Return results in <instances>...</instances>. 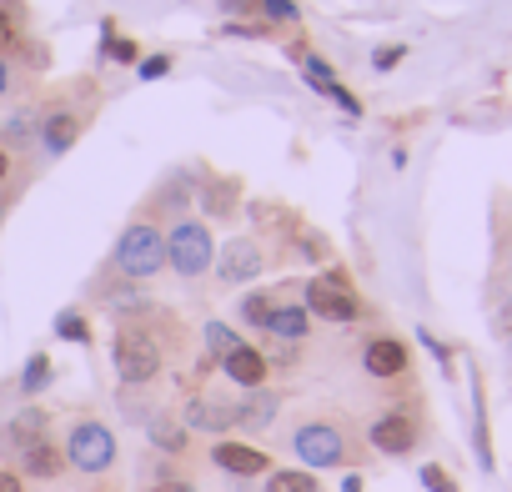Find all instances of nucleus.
I'll return each mask as SVG.
<instances>
[{"label":"nucleus","mask_w":512,"mask_h":492,"mask_svg":"<svg viewBox=\"0 0 512 492\" xmlns=\"http://www.w3.org/2000/svg\"><path fill=\"white\" fill-rule=\"evenodd\" d=\"M111 267H116L126 282H151L156 272H166V231H161L156 221L136 216V221L116 236Z\"/></svg>","instance_id":"f257e3e1"},{"label":"nucleus","mask_w":512,"mask_h":492,"mask_svg":"<svg viewBox=\"0 0 512 492\" xmlns=\"http://www.w3.org/2000/svg\"><path fill=\"white\" fill-rule=\"evenodd\" d=\"M302 307L317 322H332V327H347V322L362 317V297H357V287H352V277L342 267H327L322 277H312L302 287Z\"/></svg>","instance_id":"f03ea898"},{"label":"nucleus","mask_w":512,"mask_h":492,"mask_svg":"<svg viewBox=\"0 0 512 492\" xmlns=\"http://www.w3.org/2000/svg\"><path fill=\"white\" fill-rule=\"evenodd\" d=\"M161 347H156V337L146 332V327H136V322H126V327H116V337H111V367H116V377L126 382V387H146V382H156L161 377Z\"/></svg>","instance_id":"7ed1b4c3"},{"label":"nucleus","mask_w":512,"mask_h":492,"mask_svg":"<svg viewBox=\"0 0 512 492\" xmlns=\"http://www.w3.org/2000/svg\"><path fill=\"white\" fill-rule=\"evenodd\" d=\"M216 262V241H211V226L206 221H191L181 216L171 231H166V267L181 277V282H196L206 277Z\"/></svg>","instance_id":"20e7f679"},{"label":"nucleus","mask_w":512,"mask_h":492,"mask_svg":"<svg viewBox=\"0 0 512 492\" xmlns=\"http://www.w3.org/2000/svg\"><path fill=\"white\" fill-rule=\"evenodd\" d=\"M66 467H76V472H86V477L111 472V467H116V432H111L106 422H96V417L76 422V427L66 432Z\"/></svg>","instance_id":"39448f33"},{"label":"nucleus","mask_w":512,"mask_h":492,"mask_svg":"<svg viewBox=\"0 0 512 492\" xmlns=\"http://www.w3.org/2000/svg\"><path fill=\"white\" fill-rule=\"evenodd\" d=\"M292 452L307 462V467H347V457H352V447H347V432L337 427V422H302L297 432H292Z\"/></svg>","instance_id":"423d86ee"},{"label":"nucleus","mask_w":512,"mask_h":492,"mask_svg":"<svg viewBox=\"0 0 512 492\" xmlns=\"http://www.w3.org/2000/svg\"><path fill=\"white\" fill-rule=\"evenodd\" d=\"M216 277L226 282V287H246V282H256L267 272V252H262V241L256 236H231L221 252H216Z\"/></svg>","instance_id":"0eeeda50"},{"label":"nucleus","mask_w":512,"mask_h":492,"mask_svg":"<svg viewBox=\"0 0 512 492\" xmlns=\"http://www.w3.org/2000/svg\"><path fill=\"white\" fill-rule=\"evenodd\" d=\"M367 442H372L382 457H407V452L417 447V417H412V412H382V417H372Z\"/></svg>","instance_id":"6e6552de"},{"label":"nucleus","mask_w":512,"mask_h":492,"mask_svg":"<svg viewBox=\"0 0 512 492\" xmlns=\"http://www.w3.org/2000/svg\"><path fill=\"white\" fill-rule=\"evenodd\" d=\"M221 372H226V382H236L241 392H251V387H267V377H272V362H267V352L262 347H251V342H236L221 362H216Z\"/></svg>","instance_id":"1a4fd4ad"},{"label":"nucleus","mask_w":512,"mask_h":492,"mask_svg":"<svg viewBox=\"0 0 512 492\" xmlns=\"http://www.w3.org/2000/svg\"><path fill=\"white\" fill-rule=\"evenodd\" d=\"M211 462H216L226 477H267V472H272V457H267L262 447L231 442V437H221V442L211 447Z\"/></svg>","instance_id":"9d476101"},{"label":"nucleus","mask_w":512,"mask_h":492,"mask_svg":"<svg viewBox=\"0 0 512 492\" xmlns=\"http://www.w3.org/2000/svg\"><path fill=\"white\" fill-rule=\"evenodd\" d=\"M407 342L402 337H372L362 347V372L377 377V382H392V377H407Z\"/></svg>","instance_id":"9b49d317"},{"label":"nucleus","mask_w":512,"mask_h":492,"mask_svg":"<svg viewBox=\"0 0 512 492\" xmlns=\"http://www.w3.org/2000/svg\"><path fill=\"white\" fill-rule=\"evenodd\" d=\"M81 131H86V116H76L71 106H56V111H46L41 116V151L46 156H66L76 141H81Z\"/></svg>","instance_id":"f8f14e48"},{"label":"nucleus","mask_w":512,"mask_h":492,"mask_svg":"<svg viewBox=\"0 0 512 492\" xmlns=\"http://www.w3.org/2000/svg\"><path fill=\"white\" fill-rule=\"evenodd\" d=\"M181 422L191 427V432H231L236 427V407L231 402H221V397H206V392H196L191 402H186V412H181Z\"/></svg>","instance_id":"ddd939ff"},{"label":"nucleus","mask_w":512,"mask_h":492,"mask_svg":"<svg viewBox=\"0 0 512 492\" xmlns=\"http://www.w3.org/2000/svg\"><path fill=\"white\" fill-rule=\"evenodd\" d=\"M196 201H201V216L231 221L236 206H241V181H236V176H206V181L196 186Z\"/></svg>","instance_id":"4468645a"},{"label":"nucleus","mask_w":512,"mask_h":492,"mask_svg":"<svg viewBox=\"0 0 512 492\" xmlns=\"http://www.w3.org/2000/svg\"><path fill=\"white\" fill-rule=\"evenodd\" d=\"M231 407H236V427L262 432V427H272V422H277L282 397H277L272 387H251V392H241V402H231Z\"/></svg>","instance_id":"2eb2a0df"},{"label":"nucleus","mask_w":512,"mask_h":492,"mask_svg":"<svg viewBox=\"0 0 512 492\" xmlns=\"http://www.w3.org/2000/svg\"><path fill=\"white\" fill-rule=\"evenodd\" d=\"M262 332H272L277 342H307V332H312V312H307L302 302H277Z\"/></svg>","instance_id":"dca6fc26"},{"label":"nucleus","mask_w":512,"mask_h":492,"mask_svg":"<svg viewBox=\"0 0 512 492\" xmlns=\"http://www.w3.org/2000/svg\"><path fill=\"white\" fill-rule=\"evenodd\" d=\"M46 427H51V417H46L41 407H26V412H16V417H11V427L0 432V442H6V447L21 457L31 442H41V437H46Z\"/></svg>","instance_id":"f3484780"},{"label":"nucleus","mask_w":512,"mask_h":492,"mask_svg":"<svg viewBox=\"0 0 512 492\" xmlns=\"http://www.w3.org/2000/svg\"><path fill=\"white\" fill-rule=\"evenodd\" d=\"M21 472H26V477H36V482H51V477H61V472H66V452H61V447H51V442L41 437V442H31V447L21 452Z\"/></svg>","instance_id":"a211bd4d"},{"label":"nucleus","mask_w":512,"mask_h":492,"mask_svg":"<svg viewBox=\"0 0 512 492\" xmlns=\"http://www.w3.org/2000/svg\"><path fill=\"white\" fill-rule=\"evenodd\" d=\"M262 492H322V487H317V477L307 467H277V472H267Z\"/></svg>","instance_id":"6ab92c4d"},{"label":"nucleus","mask_w":512,"mask_h":492,"mask_svg":"<svg viewBox=\"0 0 512 492\" xmlns=\"http://www.w3.org/2000/svg\"><path fill=\"white\" fill-rule=\"evenodd\" d=\"M51 377H56L51 357H46V352H31V357H26V367H21V392H26V397H36V392H46V387H51Z\"/></svg>","instance_id":"aec40b11"},{"label":"nucleus","mask_w":512,"mask_h":492,"mask_svg":"<svg viewBox=\"0 0 512 492\" xmlns=\"http://www.w3.org/2000/svg\"><path fill=\"white\" fill-rule=\"evenodd\" d=\"M472 437H477V462L492 472V442H487V397H482V382H472Z\"/></svg>","instance_id":"412c9836"},{"label":"nucleus","mask_w":512,"mask_h":492,"mask_svg":"<svg viewBox=\"0 0 512 492\" xmlns=\"http://www.w3.org/2000/svg\"><path fill=\"white\" fill-rule=\"evenodd\" d=\"M272 307H277V292H267V287H256V292H246L241 297V322L246 327H267V317H272Z\"/></svg>","instance_id":"4be33fe9"},{"label":"nucleus","mask_w":512,"mask_h":492,"mask_svg":"<svg viewBox=\"0 0 512 492\" xmlns=\"http://www.w3.org/2000/svg\"><path fill=\"white\" fill-rule=\"evenodd\" d=\"M196 196V176L191 171H171V181L161 186V196H156V206H171V211H186V201Z\"/></svg>","instance_id":"5701e85b"},{"label":"nucleus","mask_w":512,"mask_h":492,"mask_svg":"<svg viewBox=\"0 0 512 492\" xmlns=\"http://www.w3.org/2000/svg\"><path fill=\"white\" fill-rule=\"evenodd\" d=\"M51 332H56L61 342H76V347H86V342H91V322H86V312H76V307H66V312H56V322H51Z\"/></svg>","instance_id":"b1692460"},{"label":"nucleus","mask_w":512,"mask_h":492,"mask_svg":"<svg viewBox=\"0 0 512 492\" xmlns=\"http://www.w3.org/2000/svg\"><path fill=\"white\" fill-rule=\"evenodd\" d=\"M146 437H151L161 452H171V457H181V452H186V427H181V422H171V417H156V422L146 427Z\"/></svg>","instance_id":"393cba45"},{"label":"nucleus","mask_w":512,"mask_h":492,"mask_svg":"<svg viewBox=\"0 0 512 492\" xmlns=\"http://www.w3.org/2000/svg\"><path fill=\"white\" fill-rule=\"evenodd\" d=\"M21 6L16 0H0V56H11L16 46H21Z\"/></svg>","instance_id":"a878e982"},{"label":"nucleus","mask_w":512,"mask_h":492,"mask_svg":"<svg viewBox=\"0 0 512 492\" xmlns=\"http://www.w3.org/2000/svg\"><path fill=\"white\" fill-rule=\"evenodd\" d=\"M36 131H41V121H36V111H21V116H11L6 126H0V146H26V141H36Z\"/></svg>","instance_id":"bb28decb"},{"label":"nucleus","mask_w":512,"mask_h":492,"mask_svg":"<svg viewBox=\"0 0 512 492\" xmlns=\"http://www.w3.org/2000/svg\"><path fill=\"white\" fill-rule=\"evenodd\" d=\"M297 66H302V81H307V86H312L317 96H322V91H327V86L337 81L332 61H322V56H312V51H302V56H297Z\"/></svg>","instance_id":"cd10ccee"},{"label":"nucleus","mask_w":512,"mask_h":492,"mask_svg":"<svg viewBox=\"0 0 512 492\" xmlns=\"http://www.w3.org/2000/svg\"><path fill=\"white\" fill-rule=\"evenodd\" d=\"M201 342H206V357H211V362H221L241 337H236V327H226V322H206V327H201Z\"/></svg>","instance_id":"c85d7f7f"},{"label":"nucleus","mask_w":512,"mask_h":492,"mask_svg":"<svg viewBox=\"0 0 512 492\" xmlns=\"http://www.w3.org/2000/svg\"><path fill=\"white\" fill-rule=\"evenodd\" d=\"M256 11L267 16V26H297V21H302L297 0H256Z\"/></svg>","instance_id":"c756f323"},{"label":"nucleus","mask_w":512,"mask_h":492,"mask_svg":"<svg viewBox=\"0 0 512 492\" xmlns=\"http://www.w3.org/2000/svg\"><path fill=\"white\" fill-rule=\"evenodd\" d=\"M221 36L226 41H267V36H277V26H267V21H226Z\"/></svg>","instance_id":"7c9ffc66"},{"label":"nucleus","mask_w":512,"mask_h":492,"mask_svg":"<svg viewBox=\"0 0 512 492\" xmlns=\"http://www.w3.org/2000/svg\"><path fill=\"white\" fill-rule=\"evenodd\" d=\"M297 257H302V262H327L332 246H327V236H317V231H297Z\"/></svg>","instance_id":"2f4dec72"},{"label":"nucleus","mask_w":512,"mask_h":492,"mask_svg":"<svg viewBox=\"0 0 512 492\" xmlns=\"http://www.w3.org/2000/svg\"><path fill=\"white\" fill-rule=\"evenodd\" d=\"M171 66H176V61H171L166 51H156V56H141V61H136V76H141V81H166Z\"/></svg>","instance_id":"473e14b6"},{"label":"nucleus","mask_w":512,"mask_h":492,"mask_svg":"<svg viewBox=\"0 0 512 492\" xmlns=\"http://www.w3.org/2000/svg\"><path fill=\"white\" fill-rule=\"evenodd\" d=\"M417 477H422V487H427V492H462V487L437 467V462H422V472H417Z\"/></svg>","instance_id":"72a5a7b5"},{"label":"nucleus","mask_w":512,"mask_h":492,"mask_svg":"<svg viewBox=\"0 0 512 492\" xmlns=\"http://www.w3.org/2000/svg\"><path fill=\"white\" fill-rule=\"evenodd\" d=\"M106 61H116V66H136V61H141V51H136V41H131V36H116V41H111V51H106Z\"/></svg>","instance_id":"f704fd0d"},{"label":"nucleus","mask_w":512,"mask_h":492,"mask_svg":"<svg viewBox=\"0 0 512 492\" xmlns=\"http://www.w3.org/2000/svg\"><path fill=\"white\" fill-rule=\"evenodd\" d=\"M407 61V46H377L372 51V71H392V66H402Z\"/></svg>","instance_id":"c9c22d12"},{"label":"nucleus","mask_w":512,"mask_h":492,"mask_svg":"<svg viewBox=\"0 0 512 492\" xmlns=\"http://www.w3.org/2000/svg\"><path fill=\"white\" fill-rule=\"evenodd\" d=\"M322 96H327V101H337V106H342L347 116H362V101H357V96H352V91H347L342 81H332V86H327Z\"/></svg>","instance_id":"e433bc0d"},{"label":"nucleus","mask_w":512,"mask_h":492,"mask_svg":"<svg viewBox=\"0 0 512 492\" xmlns=\"http://www.w3.org/2000/svg\"><path fill=\"white\" fill-rule=\"evenodd\" d=\"M417 342H422V347H427V352H432V357L442 362V372H452V352H447V347H442V342H437L432 332H417Z\"/></svg>","instance_id":"4c0bfd02"},{"label":"nucleus","mask_w":512,"mask_h":492,"mask_svg":"<svg viewBox=\"0 0 512 492\" xmlns=\"http://www.w3.org/2000/svg\"><path fill=\"white\" fill-rule=\"evenodd\" d=\"M11 86H16V66H11V56H0V101L11 96Z\"/></svg>","instance_id":"58836bf2"},{"label":"nucleus","mask_w":512,"mask_h":492,"mask_svg":"<svg viewBox=\"0 0 512 492\" xmlns=\"http://www.w3.org/2000/svg\"><path fill=\"white\" fill-rule=\"evenodd\" d=\"M216 6H221V11L231 16V21H241L246 11H256V0H216Z\"/></svg>","instance_id":"ea45409f"},{"label":"nucleus","mask_w":512,"mask_h":492,"mask_svg":"<svg viewBox=\"0 0 512 492\" xmlns=\"http://www.w3.org/2000/svg\"><path fill=\"white\" fill-rule=\"evenodd\" d=\"M146 492H191V482H181V477H156Z\"/></svg>","instance_id":"a19ab883"},{"label":"nucleus","mask_w":512,"mask_h":492,"mask_svg":"<svg viewBox=\"0 0 512 492\" xmlns=\"http://www.w3.org/2000/svg\"><path fill=\"white\" fill-rule=\"evenodd\" d=\"M111 41H116V21L106 16V21H101V61H106V51H111Z\"/></svg>","instance_id":"79ce46f5"},{"label":"nucleus","mask_w":512,"mask_h":492,"mask_svg":"<svg viewBox=\"0 0 512 492\" xmlns=\"http://www.w3.org/2000/svg\"><path fill=\"white\" fill-rule=\"evenodd\" d=\"M0 492H26V482H21L16 472H6V467H0Z\"/></svg>","instance_id":"37998d69"},{"label":"nucleus","mask_w":512,"mask_h":492,"mask_svg":"<svg viewBox=\"0 0 512 492\" xmlns=\"http://www.w3.org/2000/svg\"><path fill=\"white\" fill-rule=\"evenodd\" d=\"M497 327H502V332H512V297L502 302V312H497Z\"/></svg>","instance_id":"c03bdc74"},{"label":"nucleus","mask_w":512,"mask_h":492,"mask_svg":"<svg viewBox=\"0 0 512 492\" xmlns=\"http://www.w3.org/2000/svg\"><path fill=\"white\" fill-rule=\"evenodd\" d=\"M6 181H11V151L0 146V186H6Z\"/></svg>","instance_id":"a18cd8bd"},{"label":"nucleus","mask_w":512,"mask_h":492,"mask_svg":"<svg viewBox=\"0 0 512 492\" xmlns=\"http://www.w3.org/2000/svg\"><path fill=\"white\" fill-rule=\"evenodd\" d=\"M342 492H362V477H357V472H347V477H342Z\"/></svg>","instance_id":"49530a36"}]
</instances>
